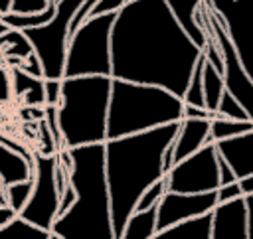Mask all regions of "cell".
I'll return each mask as SVG.
<instances>
[{
    "mask_svg": "<svg viewBox=\"0 0 253 239\" xmlns=\"http://www.w3.org/2000/svg\"><path fill=\"white\" fill-rule=\"evenodd\" d=\"M204 49L186 34L166 0H128L111 32L113 77L186 95Z\"/></svg>",
    "mask_w": 253,
    "mask_h": 239,
    "instance_id": "6da1fadb",
    "label": "cell"
},
{
    "mask_svg": "<svg viewBox=\"0 0 253 239\" xmlns=\"http://www.w3.org/2000/svg\"><path fill=\"white\" fill-rule=\"evenodd\" d=\"M178 130L180 120L105 140V166L117 239L123 237L140 196L166 176L164 152L174 142Z\"/></svg>",
    "mask_w": 253,
    "mask_h": 239,
    "instance_id": "7a4b0ae2",
    "label": "cell"
},
{
    "mask_svg": "<svg viewBox=\"0 0 253 239\" xmlns=\"http://www.w3.org/2000/svg\"><path fill=\"white\" fill-rule=\"evenodd\" d=\"M69 182L77 192L75 203L57 215L53 239H117L111 209V192L105 166V142L69 148Z\"/></svg>",
    "mask_w": 253,
    "mask_h": 239,
    "instance_id": "3957f363",
    "label": "cell"
},
{
    "mask_svg": "<svg viewBox=\"0 0 253 239\" xmlns=\"http://www.w3.org/2000/svg\"><path fill=\"white\" fill-rule=\"evenodd\" d=\"M184 105L182 97L160 85L113 77L107 140L182 120Z\"/></svg>",
    "mask_w": 253,
    "mask_h": 239,
    "instance_id": "277c9868",
    "label": "cell"
},
{
    "mask_svg": "<svg viewBox=\"0 0 253 239\" xmlns=\"http://www.w3.org/2000/svg\"><path fill=\"white\" fill-rule=\"evenodd\" d=\"M111 87L109 75L63 77L57 120L67 148L107 140Z\"/></svg>",
    "mask_w": 253,
    "mask_h": 239,
    "instance_id": "5b68a950",
    "label": "cell"
},
{
    "mask_svg": "<svg viewBox=\"0 0 253 239\" xmlns=\"http://www.w3.org/2000/svg\"><path fill=\"white\" fill-rule=\"evenodd\" d=\"M117 12L87 18L69 38L63 77L109 75L113 77L111 32Z\"/></svg>",
    "mask_w": 253,
    "mask_h": 239,
    "instance_id": "8992f818",
    "label": "cell"
},
{
    "mask_svg": "<svg viewBox=\"0 0 253 239\" xmlns=\"http://www.w3.org/2000/svg\"><path fill=\"white\" fill-rule=\"evenodd\" d=\"M81 4L83 0H61L57 2L55 16L47 24L24 30L34 45L36 55L42 61L43 79H63L71 20Z\"/></svg>",
    "mask_w": 253,
    "mask_h": 239,
    "instance_id": "52a82bcc",
    "label": "cell"
},
{
    "mask_svg": "<svg viewBox=\"0 0 253 239\" xmlns=\"http://www.w3.org/2000/svg\"><path fill=\"white\" fill-rule=\"evenodd\" d=\"M198 22L211 32L221 57H223V79H225V89L239 99V103L245 107V111L249 113V117L253 119V77L247 73L245 65L239 59V53L233 45V41L229 40L225 26L221 24V20L217 18V14L211 10V6L206 2H202V8L198 12Z\"/></svg>",
    "mask_w": 253,
    "mask_h": 239,
    "instance_id": "ba28073f",
    "label": "cell"
},
{
    "mask_svg": "<svg viewBox=\"0 0 253 239\" xmlns=\"http://www.w3.org/2000/svg\"><path fill=\"white\" fill-rule=\"evenodd\" d=\"M55 164H57V152L55 154L38 152L34 156V168H36L34 190L26 207L20 211L24 219L49 231L59 215V199H61L55 182Z\"/></svg>",
    "mask_w": 253,
    "mask_h": 239,
    "instance_id": "9c48e42d",
    "label": "cell"
},
{
    "mask_svg": "<svg viewBox=\"0 0 253 239\" xmlns=\"http://www.w3.org/2000/svg\"><path fill=\"white\" fill-rule=\"evenodd\" d=\"M168 190L172 192H211L221 186L219 154L215 142L204 144L194 154L176 162L168 172Z\"/></svg>",
    "mask_w": 253,
    "mask_h": 239,
    "instance_id": "30bf717a",
    "label": "cell"
},
{
    "mask_svg": "<svg viewBox=\"0 0 253 239\" xmlns=\"http://www.w3.org/2000/svg\"><path fill=\"white\" fill-rule=\"evenodd\" d=\"M217 14L241 63L253 77V0H206Z\"/></svg>",
    "mask_w": 253,
    "mask_h": 239,
    "instance_id": "8fae6325",
    "label": "cell"
},
{
    "mask_svg": "<svg viewBox=\"0 0 253 239\" xmlns=\"http://www.w3.org/2000/svg\"><path fill=\"white\" fill-rule=\"evenodd\" d=\"M217 190L211 192H172L168 190L158 203L156 233L182 219L213 211L217 205Z\"/></svg>",
    "mask_w": 253,
    "mask_h": 239,
    "instance_id": "7c38bea8",
    "label": "cell"
},
{
    "mask_svg": "<svg viewBox=\"0 0 253 239\" xmlns=\"http://www.w3.org/2000/svg\"><path fill=\"white\" fill-rule=\"evenodd\" d=\"M211 239H249L245 196L217 201L211 211Z\"/></svg>",
    "mask_w": 253,
    "mask_h": 239,
    "instance_id": "4fadbf2b",
    "label": "cell"
},
{
    "mask_svg": "<svg viewBox=\"0 0 253 239\" xmlns=\"http://www.w3.org/2000/svg\"><path fill=\"white\" fill-rule=\"evenodd\" d=\"M217 154L233 168L237 180L253 174V130L215 140Z\"/></svg>",
    "mask_w": 253,
    "mask_h": 239,
    "instance_id": "5bb4252c",
    "label": "cell"
},
{
    "mask_svg": "<svg viewBox=\"0 0 253 239\" xmlns=\"http://www.w3.org/2000/svg\"><path fill=\"white\" fill-rule=\"evenodd\" d=\"M208 142H211V119L184 117L174 138V164L194 154Z\"/></svg>",
    "mask_w": 253,
    "mask_h": 239,
    "instance_id": "9a60e30c",
    "label": "cell"
},
{
    "mask_svg": "<svg viewBox=\"0 0 253 239\" xmlns=\"http://www.w3.org/2000/svg\"><path fill=\"white\" fill-rule=\"evenodd\" d=\"M0 174L6 186L30 180L36 174L34 158H28L26 154L14 150L12 146L0 142Z\"/></svg>",
    "mask_w": 253,
    "mask_h": 239,
    "instance_id": "2e32d148",
    "label": "cell"
},
{
    "mask_svg": "<svg viewBox=\"0 0 253 239\" xmlns=\"http://www.w3.org/2000/svg\"><path fill=\"white\" fill-rule=\"evenodd\" d=\"M172 14L180 22V26L186 30V34L204 49L208 43V32L198 22V12L202 8L204 0H166Z\"/></svg>",
    "mask_w": 253,
    "mask_h": 239,
    "instance_id": "e0dca14e",
    "label": "cell"
},
{
    "mask_svg": "<svg viewBox=\"0 0 253 239\" xmlns=\"http://www.w3.org/2000/svg\"><path fill=\"white\" fill-rule=\"evenodd\" d=\"M154 239H211V211L168 225Z\"/></svg>",
    "mask_w": 253,
    "mask_h": 239,
    "instance_id": "ac0fdd59",
    "label": "cell"
},
{
    "mask_svg": "<svg viewBox=\"0 0 253 239\" xmlns=\"http://www.w3.org/2000/svg\"><path fill=\"white\" fill-rule=\"evenodd\" d=\"M12 85L14 93L24 99L28 107H45L47 97H45V79L36 77L28 71H24L20 65L12 69Z\"/></svg>",
    "mask_w": 253,
    "mask_h": 239,
    "instance_id": "d6986e66",
    "label": "cell"
},
{
    "mask_svg": "<svg viewBox=\"0 0 253 239\" xmlns=\"http://www.w3.org/2000/svg\"><path fill=\"white\" fill-rule=\"evenodd\" d=\"M156 221H158V205H152L148 209H136L128 217L121 239H154Z\"/></svg>",
    "mask_w": 253,
    "mask_h": 239,
    "instance_id": "ffe728a7",
    "label": "cell"
},
{
    "mask_svg": "<svg viewBox=\"0 0 253 239\" xmlns=\"http://www.w3.org/2000/svg\"><path fill=\"white\" fill-rule=\"evenodd\" d=\"M0 239H53V233L18 213L0 227Z\"/></svg>",
    "mask_w": 253,
    "mask_h": 239,
    "instance_id": "44dd1931",
    "label": "cell"
},
{
    "mask_svg": "<svg viewBox=\"0 0 253 239\" xmlns=\"http://www.w3.org/2000/svg\"><path fill=\"white\" fill-rule=\"evenodd\" d=\"M225 91V79H223V73L206 59V65H204V97H206V109L217 113V107H219V101H221V95Z\"/></svg>",
    "mask_w": 253,
    "mask_h": 239,
    "instance_id": "7402d4cb",
    "label": "cell"
},
{
    "mask_svg": "<svg viewBox=\"0 0 253 239\" xmlns=\"http://www.w3.org/2000/svg\"><path fill=\"white\" fill-rule=\"evenodd\" d=\"M0 45H4V53L8 57L26 59L34 53V45L30 38L26 36L24 30H18V28H10L8 32L0 34Z\"/></svg>",
    "mask_w": 253,
    "mask_h": 239,
    "instance_id": "603a6c76",
    "label": "cell"
},
{
    "mask_svg": "<svg viewBox=\"0 0 253 239\" xmlns=\"http://www.w3.org/2000/svg\"><path fill=\"white\" fill-rule=\"evenodd\" d=\"M253 130V119L247 120H237V119H227V117H213L211 119V140H221L229 136H237L243 132Z\"/></svg>",
    "mask_w": 253,
    "mask_h": 239,
    "instance_id": "cb8c5ba5",
    "label": "cell"
},
{
    "mask_svg": "<svg viewBox=\"0 0 253 239\" xmlns=\"http://www.w3.org/2000/svg\"><path fill=\"white\" fill-rule=\"evenodd\" d=\"M204 65H206V53L200 57V61L196 63V69L192 73L190 85H188L186 95H184V103L186 105L206 107V97H204Z\"/></svg>",
    "mask_w": 253,
    "mask_h": 239,
    "instance_id": "d4e9b609",
    "label": "cell"
},
{
    "mask_svg": "<svg viewBox=\"0 0 253 239\" xmlns=\"http://www.w3.org/2000/svg\"><path fill=\"white\" fill-rule=\"evenodd\" d=\"M32 190H34V178L6 186V201H8V205L16 213H20L26 207V203H28V199L32 196Z\"/></svg>",
    "mask_w": 253,
    "mask_h": 239,
    "instance_id": "484cf974",
    "label": "cell"
},
{
    "mask_svg": "<svg viewBox=\"0 0 253 239\" xmlns=\"http://www.w3.org/2000/svg\"><path fill=\"white\" fill-rule=\"evenodd\" d=\"M217 115H219V117H227V119H237V120H247V119H251L249 113L245 111V107L239 103V99L233 97L227 89H225L223 95H221V101H219V107H217Z\"/></svg>",
    "mask_w": 253,
    "mask_h": 239,
    "instance_id": "4316f807",
    "label": "cell"
},
{
    "mask_svg": "<svg viewBox=\"0 0 253 239\" xmlns=\"http://www.w3.org/2000/svg\"><path fill=\"white\" fill-rule=\"evenodd\" d=\"M166 192H168V180H166V176H162L160 180H156V182L140 196V199H138V203H136V209H148V207H152V205H158ZM136 209H134V211H136Z\"/></svg>",
    "mask_w": 253,
    "mask_h": 239,
    "instance_id": "83f0119b",
    "label": "cell"
},
{
    "mask_svg": "<svg viewBox=\"0 0 253 239\" xmlns=\"http://www.w3.org/2000/svg\"><path fill=\"white\" fill-rule=\"evenodd\" d=\"M49 4V0H14L12 2V10L14 12H22V14H28V12H42L45 10Z\"/></svg>",
    "mask_w": 253,
    "mask_h": 239,
    "instance_id": "f1b7e54d",
    "label": "cell"
},
{
    "mask_svg": "<svg viewBox=\"0 0 253 239\" xmlns=\"http://www.w3.org/2000/svg\"><path fill=\"white\" fill-rule=\"evenodd\" d=\"M61 85H63V79H45L47 105H59V101H61Z\"/></svg>",
    "mask_w": 253,
    "mask_h": 239,
    "instance_id": "f546056e",
    "label": "cell"
},
{
    "mask_svg": "<svg viewBox=\"0 0 253 239\" xmlns=\"http://www.w3.org/2000/svg\"><path fill=\"white\" fill-rule=\"evenodd\" d=\"M126 2L128 0H99L95 4V8L91 10V16H99V14H107V12H119Z\"/></svg>",
    "mask_w": 253,
    "mask_h": 239,
    "instance_id": "4dcf8cb0",
    "label": "cell"
},
{
    "mask_svg": "<svg viewBox=\"0 0 253 239\" xmlns=\"http://www.w3.org/2000/svg\"><path fill=\"white\" fill-rule=\"evenodd\" d=\"M241 196H245V194H243V190H241L239 180H237V182H231V184H225V186H219V188H217V199H219V201L233 199V198H241Z\"/></svg>",
    "mask_w": 253,
    "mask_h": 239,
    "instance_id": "1f68e13d",
    "label": "cell"
},
{
    "mask_svg": "<svg viewBox=\"0 0 253 239\" xmlns=\"http://www.w3.org/2000/svg\"><path fill=\"white\" fill-rule=\"evenodd\" d=\"M14 93L12 85V73H8L4 67H0V103H6Z\"/></svg>",
    "mask_w": 253,
    "mask_h": 239,
    "instance_id": "d6a6232c",
    "label": "cell"
},
{
    "mask_svg": "<svg viewBox=\"0 0 253 239\" xmlns=\"http://www.w3.org/2000/svg\"><path fill=\"white\" fill-rule=\"evenodd\" d=\"M75 199H77V192H75V188H73L71 182H69V186L63 190L61 199H59V215H61L63 211H67V209L75 203Z\"/></svg>",
    "mask_w": 253,
    "mask_h": 239,
    "instance_id": "836d02e7",
    "label": "cell"
},
{
    "mask_svg": "<svg viewBox=\"0 0 253 239\" xmlns=\"http://www.w3.org/2000/svg\"><path fill=\"white\" fill-rule=\"evenodd\" d=\"M219 180H221V186L225 184H231V182H237V176L233 172V168L219 156Z\"/></svg>",
    "mask_w": 253,
    "mask_h": 239,
    "instance_id": "e575fe53",
    "label": "cell"
},
{
    "mask_svg": "<svg viewBox=\"0 0 253 239\" xmlns=\"http://www.w3.org/2000/svg\"><path fill=\"white\" fill-rule=\"evenodd\" d=\"M247 203V227H249V239H253V194L245 196Z\"/></svg>",
    "mask_w": 253,
    "mask_h": 239,
    "instance_id": "d590c367",
    "label": "cell"
},
{
    "mask_svg": "<svg viewBox=\"0 0 253 239\" xmlns=\"http://www.w3.org/2000/svg\"><path fill=\"white\" fill-rule=\"evenodd\" d=\"M14 215H18L10 205H0V227L6 223V221H10Z\"/></svg>",
    "mask_w": 253,
    "mask_h": 239,
    "instance_id": "8d00e7d4",
    "label": "cell"
},
{
    "mask_svg": "<svg viewBox=\"0 0 253 239\" xmlns=\"http://www.w3.org/2000/svg\"><path fill=\"white\" fill-rule=\"evenodd\" d=\"M239 184H241V190H243V194H245V196H247V194H253V174H251V176L241 178V180H239Z\"/></svg>",
    "mask_w": 253,
    "mask_h": 239,
    "instance_id": "74e56055",
    "label": "cell"
},
{
    "mask_svg": "<svg viewBox=\"0 0 253 239\" xmlns=\"http://www.w3.org/2000/svg\"><path fill=\"white\" fill-rule=\"evenodd\" d=\"M0 205H8V201H6V184L2 180V174H0Z\"/></svg>",
    "mask_w": 253,
    "mask_h": 239,
    "instance_id": "f35d334b",
    "label": "cell"
},
{
    "mask_svg": "<svg viewBox=\"0 0 253 239\" xmlns=\"http://www.w3.org/2000/svg\"><path fill=\"white\" fill-rule=\"evenodd\" d=\"M12 2L14 0H0V14H6L12 10Z\"/></svg>",
    "mask_w": 253,
    "mask_h": 239,
    "instance_id": "ab89813d",
    "label": "cell"
},
{
    "mask_svg": "<svg viewBox=\"0 0 253 239\" xmlns=\"http://www.w3.org/2000/svg\"><path fill=\"white\" fill-rule=\"evenodd\" d=\"M8 30H10V26H8V24H4V22L0 20V34H4V32H8Z\"/></svg>",
    "mask_w": 253,
    "mask_h": 239,
    "instance_id": "60d3db41",
    "label": "cell"
},
{
    "mask_svg": "<svg viewBox=\"0 0 253 239\" xmlns=\"http://www.w3.org/2000/svg\"><path fill=\"white\" fill-rule=\"evenodd\" d=\"M55 2H61V0H55Z\"/></svg>",
    "mask_w": 253,
    "mask_h": 239,
    "instance_id": "b9f144b4",
    "label": "cell"
}]
</instances>
